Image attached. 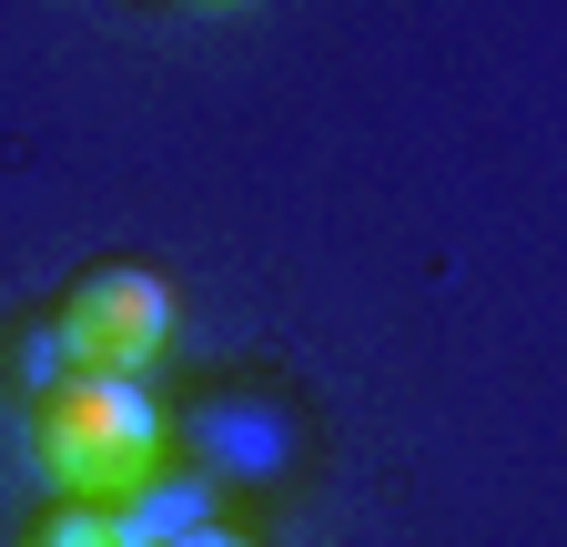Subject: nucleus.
<instances>
[{
  "mask_svg": "<svg viewBox=\"0 0 567 547\" xmlns=\"http://www.w3.org/2000/svg\"><path fill=\"white\" fill-rule=\"evenodd\" d=\"M193 11H224V0H193Z\"/></svg>",
  "mask_w": 567,
  "mask_h": 547,
  "instance_id": "obj_6",
  "label": "nucleus"
},
{
  "mask_svg": "<svg viewBox=\"0 0 567 547\" xmlns=\"http://www.w3.org/2000/svg\"><path fill=\"white\" fill-rule=\"evenodd\" d=\"M31 456L71 507H142L163 487V405L132 375L61 365L31 395Z\"/></svg>",
  "mask_w": 567,
  "mask_h": 547,
  "instance_id": "obj_1",
  "label": "nucleus"
},
{
  "mask_svg": "<svg viewBox=\"0 0 567 547\" xmlns=\"http://www.w3.org/2000/svg\"><path fill=\"white\" fill-rule=\"evenodd\" d=\"M31 547H153V537H142L122 507H71V497H61V507L31 527Z\"/></svg>",
  "mask_w": 567,
  "mask_h": 547,
  "instance_id": "obj_4",
  "label": "nucleus"
},
{
  "mask_svg": "<svg viewBox=\"0 0 567 547\" xmlns=\"http://www.w3.org/2000/svg\"><path fill=\"white\" fill-rule=\"evenodd\" d=\"M193 456H203L213 476H264V466L284 456V426L254 416V405H213V416L193 426Z\"/></svg>",
  "mask_w": 567,
  "mask_h": 547,
  "instance_id": "obj_3",
  "label": "nucleus"
},
{
  "mask_svg": "<svg viewBox=\"0 0 567 547\" xmlns=\"http://www.w3.org/2000/svg\"><path fill=\"white\" fill-rule=\"evenodd\" d=\"M51 345H61V365L142 375V365L173 345V285H163V274H142V264H92L82 285L61 295Z\"/></svg>",
  "mask_w": 567,
  "mask_h": 547,
  "instance_id": "obj_2",
  "label": "nucleus"
},
{
  "mask_svg": "<svg viewBox=\"0 0 567 547\" xmlns=\"http://www.w3.org/2000/svg\"><path fill=\"white\" fill-rule=\"evenodd\" d=\"M163 547H254V537H234V527H193V537H163Z\"/></svg>",
  "mask_w": 567,
  "mask_h": 547,
  "instance_id": "obj_5",
  "label": "nucleus"
}]
</instances>
